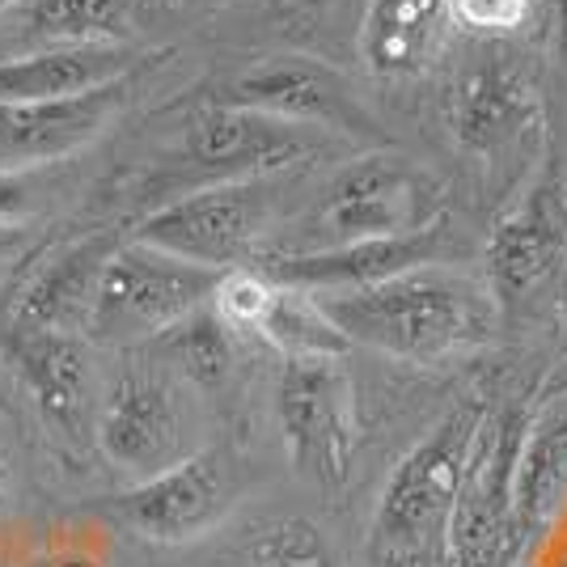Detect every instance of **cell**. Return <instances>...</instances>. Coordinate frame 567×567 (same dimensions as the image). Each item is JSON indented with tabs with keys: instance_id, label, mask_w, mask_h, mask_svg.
Instances as JSON below:
<instances>
[{
	"instance_id": "1",
	"label": "cell",
	"mask_w": 567,
	"mask_h": 567,
	"mask_svg": "<svg viewBox=\"0 0 567 567\" xmlns=\"http://www.w3.org/2000/svg\"><path fill=\"white\" fill-rule=\"evenodd\" d=\"M313 297L352 348L360 343L406 364H445L487 348L504 331L487 280H474L450 262Z\"/></svg>"
},
{
	"instance_id": "2",
	"label": "cell",
	"mask_w": 567,
	"mask_h": 567,
	"mask_svg": "<svg viewBox=\"0 0 567 567\" xmlns=\"http://www.w3.org/2000/svg\"><path fill=\"white\" fill-rule=\"evenodd\" d=\"M445 220V183L402 153H360L339 166L318 199L297 216L280 255L343 250L364 241L424 234Z\"/></svg>"
},
{
	"instance_id": "3",
	"label": "cell",
	"mask_w": 567,
	"mask_h": 567,
	"mask_svg": "<svg viewBox=\"0 0 567 567\" xmlns=\"http://www.w3.org/2000/svg\"><path fill=\"white\" fill-rule=\"evenodd\" d=\"M483 271L504 331L550 322L567 306V178L555 162L499 213Z\"/></svg>"
},
{
	"instance_id": "4",
	"label": "cell",
	"mask_w": 567,
	"mask_h": 567,
	"mask_svg": "<svg viewBox=\"0 0 567 567\" xmlns=\"http://www.w3.org/2000/svg\"><path fill=\"white\" fill-rule=\"evenodd\" d=\"M487 406L492 402L478 399L453 406L394 466L378 499V517H373L378 564L424 567V555H432V546L445 550V534H450L453 508L471 471V453Z\"/></svg>"
},
{
	"instance_id": "5",
	"label": "cell",
	"mask_w": 567,
	"mask_h": 567,
	"mask_svg": "<svg viewBox=\"0 0 567 567\" xmlns=\"http://www.w3.org/2000/svg\"><path fill=\"white\" fill-rule=\"evenodd\" d=\"M220 276L225 271L195 267L127 237L118 241V250L102 271L85 339L97 348H132V343L162 339L195 309L213 306Z\"/></svg>"
},
{
	"instance_id": "6",
	"label": "cell",
	"mask_w": 567,
	"mask_h": 567,
	"mask_svg": "<svg viewBox=\"0 0 567 567\" xmlns=\"http://www.w3.org/2000/svg\"><path fill=\"white\" fill-rule=\"evenodd\" d=\"M271 213H276V178L213 183L153 208L132 229V237L195 267L234 271L250 267L262 255Z\"/></svg>"
},
{
	"instance_id": "7",
	"label": "cell",
	"mask_w": 567,
	"mask_h": 567,
	"mask_svg": "<svg viewBox=\"0 0 567 567\" xmlns=\"http://www.w3.org/2000/svg\"><path fill=\"white\" fill-rule=\"evenodd\" d=\"M276 415H280L292 466L313 487L339 492L352 478L355 445H360L355 385L348 369L339 364V355L284 360L280 385H276Z\"/></svg>"
},
{
	"instance_id": "8",
	"label": "cell",
	"mask_w": 567,
	"mask_h": 567,
	"mask_svg": "<svg viewBox=\"0 0 567 567\" xmlns=\"http://www.w3.org/2000/svg\"><path fill=\"white\" fill-rule=\"evenodd\" d=\"M453 144L478 166H508L529 157L546 136L543 90L513 55L478 60L453 81L445 102Z\"/></svg>"
},
{
	"instance_id": "9",
	"label": "cell",
	"mask_w": 567,
	"mask_h": 567,
	"mask_svg": "<svg viewBox=\"0 0 567 567\" xmlns=\"http://www.w3.org/2000/svg\"><path fill=\"white\" fill-rule=\"evenodd\" d=\"M313 148H318L313 127H297L216 97L190 106V115L183 118L178 162L195 178H204V187H213V183L276 178L288 166L306 162Z\"/></svg>"
},
{
	"instance_id": "10",
	"label": "cell",
	"mask_w": 567,
	"mask_h": 567,
	"mask_svg": "<svg viewBox=\"0 0 567 567\" xmlns=\"http://www.w3.org/2000/svg\"><path fill=\"white\" fill-rule=\"evenodd\" d=\"M237 504V474L229 457L216 450H199L178 466L153 474L106 504V513L132 529L136 538L157 546H183L204 538L229 517Z\"/></svg>"
},
{
	"instance_id": "11",
	"label": "cell",
	"mask_w": 567,
	"mask_h": 567,
	"mask_svg": "<svg viewBox=\"0 0 567 567\" xmlns=\"http://www.w3.org/2000/svg\"><path fill=\"white\" fill-rule=\"evenodd\" d=\"M187 432L178 385L157 369H127L106 390L94 424L97 450L136 483L190 457Z\"/></svg>"
},
{
	"instance_id": "12",
	"label": "cell",
	"mask_w": 567,
	"mask_h": 567,
	"mask_svg": "<svg viewBox=\"0 0 567 567\" xmlns=\"http://www.w3.org/2000/svg\"><path fill=\"white\" fill-rule=\"evenodd\" d=\"M225 102L250 106L297 127L313 132H348V136H378V118L352 94L348 76L313 55H267L246 72H237L225 90Z\"/></svg>"
},
{
	"instance_id": "13",
	"label": "cell",
	"mask_w": 567,
	"mask_h": 567,
	"mask_svg": "<svg viewBox=\"0 0 567 567\" xmlns=\"http://www.w3.org/2000/svg\"><path fill=\"white\" fill-rule=\"evenodd\" d=\"M118 250L115 234H90L64 241L43 255L39 267H25L22 280L4 297L9 331H64L85 334L102 271Z\"/></svg>"
},
{
	"instance_id": "14",
	"label": "cell",
	"mask_w": 567,
	"mask_h": 567,
	"mask_svg": "<svg viewBox=\"0 0 567 567\" xmlns=\"http://www.w3.org/2000/svg\"><path fill=\"white\" fill-rule=\"evenodd\" d=\"M457 241L450 237V225H432L424 234L390 237V241H364V246H343V250H309V255H280L262 250L250 262L267 280L301 292H348L364 284L394 280L402 271L432 267V262H453Z\"/></svg>"
},
{
	"instance_id": "15",
	"label": "cell",
	"mask_w": 567,
	"mask_h": 567,
	"mask_svg": "<svg viewBox=\"0 0 567 567\" xmlns=\"http://www.w3.org/2000/svg\"><path fill=\"white\" fill-rule=\"evenodd\" d=\"M132 94V76L97 85L90 94L48 102H0V169L60 166L94 144Z\"/></svg>"
},
{
	"instance_id": "16",
	"label": "cell",
	"mask_w": 567,
	"mask_h": 567,
	"mask_svg": "<svg viewBox=\"0 0 567 567\" xmlns=\"http://www.w3.org/2000/svg\"><path fill=\"white\" fill-rule=\"evenodd\" d=\"M0 334L39 415L64 432H76L90 406V339L64 331H9V327H0Z\"/></svg>"
},
{
	"instance_id": "17",
	"label": "cell",
	"mask_w": 567,
	"mask_h": 567,
	"mask_svg": "<svg viewBox=\"0 0 567 567\" xmlns=\"http://www.w3.org/2000/svg\"><path fill=\"white\" fill-rule=\"evenodd\" d=\"M450 0H369L360 22V60L381 81H406L441 55Z\"/></svg>"
},
{
	"instance_id": "18",
	"label": "cell",
	"mask_w": 567,
	"mask_h": 567,
	"mask_svg": "<svg viewBox=\"0 0 567 567\" xmlns=\"http://www.w3.org/2000/svg\"><path fill=\"white\" fill-rule=\"evenodd\" d=\"M123 0H18L0 13V60L90 43H123Z\"/></svg>"
},
{
	"instance_id": "19",
	"label": "cell",
	"mask_w": 567,
	"mask_h": 567,
	"mask_svg": "<svg viewBox=\"0 0 567 567\" xmlns=\"http://www.w3.org/2000/svg\"><path fill=\"white\" fill-rule=\"evenodd\" d=\"M148 55L127 43H90V48L34 51L0 60V102H48V97L90 94L123 76H136Z\"/></svg>"
},
{
	"instance_id": "20",
	"label": "cell",
	"mask_w": 567,
	"mask_h": 567,
	"mask_svg": "<svg viewBox=\"0 0 567 567\" xmlns=\"http://www.w3.org/2000/svg\"><path fill=\"white\" fill-rule=\"evenodd\" d=\"M567 508V411H543L529 420L513 478V538L520 550L538 546Z\"/></svg>"
},
{
	"instance_id": "21",
	"label": "cell",
	"mask_w": 567,
	"mask_h": 567,
	"mask_svg": "<svg viewBox=\"0 0 567 567\" xmlns=\"http://www.w3.org/2000/svg\"><path fill=\"white\" fill-rule=\"evenodd\" d=\"M162 355L183 373L187 381L204 385V390H220L234 378L237 369V331L216 313L213 306L195 309L190 318H183L174 331L162 339Z\"/></svg>"
},
{
	"instance_id": "22",
	"label": "cell",
	"mask_w": 567,
	"mask_h": 567,
	"mask_svg": "<svg viewBox=\"0 0 567 567\" xmlns=\"http://www.w3.org/2000/svg\"><path fill=\"white\" fill-rule=\"evenodd\" d=\"M262 343H271L284 360H309V355H343L352 343L339 334L331 318L322 313L318 297L313 292H301V288H284L276 306L267 313L259 331Z\"/></svg>"
},
{
	"instance_id": "23",
	"label": "cell",
	"mask_w": 567,
	"mask_h": 567,
	"mask_svg": "<svg viewBox=\"0 0 567 567\" xmlns=\"http://www.w3.org/2000/svg\"><path fill=\"white\" fill-rule=\"evenodd\" d=\"M276 297H280V284L276 280H267L255 267H234L216 284L213 309L237 334H259L271 306H276Z\"/></svg>"
},
{
	"instance_id": "24",
	"label": "cell",
	"mask_w": 567,
	"mask_h": 567,
	"mask_svg": "<svg viewBox=\"0 0 567 567\" xmlns=\"http://www.w3.org/2000/svg\"><path fill=\"white\" fill-rule=\"evenodd\" d=\"M250 567H331V555H327L322 538L313 534V525L288 520L262 538Z\"/></svg>"
},
{
	"instance_id": "25",
	"label": "cell",
	"mask_w": 567,
	"mask_h": 567,
	"mask_svg": "<svg viewBox=\"0 0 567 567\" xmlns=\"http://www.w3.org/2000/svg\"><path fill=\"white\" fill-rule=\"evenodd\" d=\"M51 169H0V229H25L43 195H51Z\"/></svg>"
},
{
	"instance_id": "26",
	"label": "cell",
	"mask_w": 567,
	"mask_h": 567,
	"mask_svg": "<svg viewBox=\"0 0 567 567\" xmlns=\"http://www.w3.org/2000/svg\"><path fill=\"white\" fill-rule=\"evenodd\" d=\"M534 0H450V13L457 25L474 34H517L529 22Z\"/></svg>"
},
{
	"instance_id": "27",
	"label": "cell",
	"mask_w": 567,
	"mask_h": 567,
	"mask_svg": "<svg viewBox=\"0 0 567 567\" xmlns=\"http://www.w3.org/2000/svg\"><path fill=\"white\" fill-rule=\"evenodd\" d=\"M39 259V237L30 229H0V297L13 292L22 271Z\"/></svg>"
},
{
	"instance_id": "28",
	"label": "cell",
	"mask_w": 567,
	"mask_h": 567,
	"mask_svg": "<svg viewBox=\"0 0 567 567\" xmlns=\"http://www.w3.org/2000/svg\"><path fill=\"white\" fill-rule=\"evenodd\" d=\"M30 567H102L94 559V555H81V550H55V555H48V559H39V564Z\"/></svg>"
},
{
	"instance_id": "29",
	"label": "cell",
	"mask_w": 567,
	"mask_h": 567,
	"mask_svg": "<svg viewBox=\"0 0 567 567\" xmlns=\"http://www.w3.org/2000/svg\"><path fill=\"white\" fill-rule=\"evenodd\" d=\"M555 48L559 60H567V0H555Z\"/></svg>"
},
{
	"instance_id": "30",
	"label": "cell",
	"mask_w": 567,
	"mask_h": 567,
	"mask_svg": "<svg viewBox=\"0 0 567 567\" xmlns=\"http://www.w3.org/2000/svg\"><path fill=\"white\" fill-rule=\"evenodd\" d=\"M9 4H18V0H0V13H4V9H9Z\"/></svg>"
}]
</instances>
